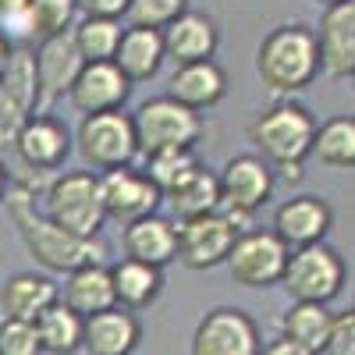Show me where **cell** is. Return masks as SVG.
<instances>
[{
    "mask_svg": "<svg viewBox=\"0 0 355 355\" xmlns=\"http://www.w3.org/2000/svg\"><path fill=\"white\" fill-rule=\"evenodd\" d=\"M259 355H316V352H309L306 345H299V341H291V338L277 334L274 341L259 345Z\"/></svg>",
    "mask_w": 355,
    "mask_h": 355,
    "instance_id": "f35d334b",
    "label": "cell"
},
{
    "mask_svg": "<svg viewBox=\"0 0 355 355\" xmlns=\"http://www.w3.org/2000/svg\"><path fill=\"white\" fill-rule=\"evenodd\" d=\"M53 302H57V284L46 274L21 270V274H11L0 284V313H4V320H28L33 323Z\"/></svg>",
    "mask_w": 355,
    "mask_h": 355,
    "instance_id": "cb8c5ba5",
    "label": "cell"
},
{
    "mask_svg": "<svg viewBox=\"0 0 355 355\" xmlns=\"http://www.w3.org/2000/svg\"><path fill=\"white\" fill-rule=\"evenodd\" d=\"M316 117L295 96H277L266 103L249 125V142L256 157L284 174V182H302V164L313 150Z\"/></svg>",
    "mask_w": 355,
    "mask_h": 355,
    "instance_id": "7a4b0ae2",
    "label": "cell"
},
{
    "mask_svg": "<svg viewBox=\"0 0 355 355\" xmlns=\"http://www.w3.org/2000/svg\"><path fill=\"white\" fill-rule=\"evenodd\" d=\"M316 8H331V4H341V0H313Z\"/></svg>",
    "mask_w": 355,
    "mask_h": 355,
    "instance_id": "7bdbcfd3",
    "label": "cell"
},
{
    "mask_svg": "<svg viewBox=\"0 0 355 355\" xmlns=\"http://www.w3.org/2000/svg\"><path fill=\"white\" fill-rule=\"evenodd\" d=\"M167 96L185 103L189 110H210L227 96V71L214 57L174 64V75L167 78Z\"/></svg>",
    "mask_w": 355,
    "mask_h": 355,
    "instance_id": "d6986e66",
    "label": "cell"
},
{
    "mask_svg": "<svg viewBox=\"0 0 355 355\" xmlns=\"http://www.w3.org/2000/svg\"><path fill=\"white\" fill-rule=\"evenodd\" d=\"M132 96V82L121 75L114 61H85L68 85V103L85 114H103V110H121Z\"/></svg>",
    "mask_w": 355,
    "mask_h": 355,
    "instance_id": "9a60e30c",
    "label": "cell"
},
{
    "mask_svg": "<svg viewBox=\"0 0 355 355\" xmlns=\"http://www.w3.org/2000/svg\"><path fill=\"white\" fill-rule=\"evenodd\" d=\"M164 40V61L171 64H189V61H206L220 46V28L206 11L185 8L174 21L160 28Z\"/></svg>",
    "mask_w": 355,
    "mask_h": 355,
    "instance_id": "e0dca14e",
    "label": "cell"
},
{
    "mask_svg": "<svg viewBox=\"0 0 355 355\" xmlns=\"http://www.w3.org/2000/svg\"><path fill=\"white\" fill-rule=\"evenodd\" d=\"M11 46H15V43H11V36L4 33V28H0V68H4V61H8V53H11Z\"/></svg>",
    "mask_w": 355,
    "mask_h": 355,
    "instance_id": "60d3db41",
    "label": "cell"
},
{
    "mask_svg": "<svg viewBox=\"0 0 355 355\" xmlns=\"http://www.w3.org/2000/svg\"><path fill=\"white\" fill-rule=\"evenodd\" d=\"M0 89L21 114H40V71L33 46L15 43L4 68H0Z\"/></svg>",
    "mask_w": 355,
    "mask_h": 355,
    "instance_id": "4316f807",
    "label": "cell"
},
{
    "mask_svg": "<svg viewBox=\"0 0 355 355\" xmlns=\"http://www.w3.org/2000/svg\"><path fill=\"white\" fill-rule=\"evenodd\" d=\"M121 18H89L82 15L71 25V43L82 61H114V50L121 43Z\"/></svg>",
    "mask_w": 355,
    "mask_h": 355,
    "instance_id": "1f68e13d",
    "label": "cell"
},
{
    "mask_svg": "<svg viewBox=\"0 0 355 355\" xmlns=\"http://www.w3.org/2000/svg\"><path fill=\"white\" fill-rule=\"evenodd\" d=\"M189 8V0H128L125 18L142 28H164Z\"/></svg>",
    "mask_w": 355,
    "mask_h": 355,
    "instance_id": "836d02e7",
    "label": "cell"
},
{
    "mask_svg": "<svg viewBox=\"0 0 355 355\" xmlns=\"http://www.w3.org/2000/svg\"><path fill=\"white\" fill-rule=\"evenodd\" d=\"M114 64L121 68V75L135 85V82H150L160 64H164V40L160 28H142V25H128L121 33V43L114 50Z\"/></svg>",
    "mask_w": 355,
    "mask_h": 355,
    "instance_id": "d4e9b609",
    "label": "cell"
},
{
    "mask_svg": "<svg viewBox=\"0 0 355 355\" xmlns=\"http://www.w3.org/2000/svg\"><path fill=\"white\" fill-rule=\"evenodd\" d=\"M11 150L18 153V160L36 171V174H53L61 171L64 160L71 157L75 142H71V128L53 114H25L21 125L15 132Z\"/></svg>",
    "mask_w": 355,
    "mask_h": 355,
    "instance_id": "7c38bea8",
    "label": "cell"
},
{
    "mask_svg": "<svg viewBox=\"0 0 355 355\" xmlns=\"http://www.w3.org/2000/svg\"><path fill=\"white\" fill-rule=\"evenodd\" d=\"M313 36H316L320 71L334 82H352L355 75V0H341V4L323 8Z\"/></svg>",
    "mask_w": 355,
    "mask_h": 355,
    "instance_id": "4fadbf2b",
    "label": "cell"
},
{
    "mask_svg": "<svg viewBox=\"0 0 355 355\" xmlns=\"http://www.w3.org/2000/svg\"><path fill=\"white\" fill-rule=\"evenodd\" d=\"M196 167H202L196 146H189V150H164V153L146 157V178L160 189V196H167L174 185H182Z\"/></svg>",
    "mask_w": 355,
    "mask_h": 355,
    "instance_id": "d6a6232c",
    "label": "cell"
},
{
    "mask_svg": "<svg viewBox=\"0 0 355 355\" xmlns=\"http://www.w3.org/2000/svg\"><path fill=\"white\" fill-rule=\"evenodd\" d=\"M0 355H43L40 334L28 320H0Z\"/></svg>",
    "mask_w": 355,
    "mask_h": 355,
    "instance_id": "e575fe53",
    "label": "cell"
},
{
    "mask_svg": "<svg viewBox=\"0 0 355 355\" xmlns=\"http://www.w3.org/2000/svg\"><path fill=\"white\" fill-rule=\"evenodd\" d=\"M256 75L274 96H295L320 75L316 36L306 21H281L256 46Z\"/></svg>",
    "mask_w": 355,
    "mask_h": 355,
    "instance_id": "3957f363",
    "label": "cell"
},
{
    "mask_svg": "<svg viewBox=\"0 0 355 355\" xmlns=\"http://www.w3.org/2000/svg\"><path fill=\"white\" fill-rule=\"evenodd\" d=\"M110 270V288H114V306L121 309H146L157 302V295L164 291V270L160 266H150V263H139V259H128L121 256Z\"/></svg>",
    "mask_w": 355,
    "mask_h": 355,
    "instance_id": "7402d4cb",
    "label": "cell"
},
{
    "mask_svg": "<svg viewBox=\"0 0 355 355\" xmlns=\"http://www.w3.org/2000/svg\"><path fill=\"white\" fill-rule=\"evenodd\" d=\"M291 302H334L341 288H345V259L334 245L327 242H313L288 249L284 270L277 281Z\"/></svg>",
    "mask_w": 355,
    "mask_h": 355,
    "instance_id": "5b68a950",
    "label": "cell"
},
{
    "mask_svg": "<svg viewBox=\"0 0 355 355\" xmlns=\"http://www.w3.org/2000/svg\"><path fill=\"white\" fill-rule=\"evenodd\" d=\"M309 157H316L331 171H352L355 167V117L338 114V117H331V121L316 125Z\"/></svg>",
    "mask_w": 355,
    "mask_h": 355,
    "instance_id": "f1b7e54d",
    "label": "cell"
},
{
    "mask_svg": "<svg viewBox=\"0 0 355 355\" xmlns=\"http://www.w3.org/2000/svg\"><path fill=\"white\" fill-rule=\"evenodd\" d=\"M75 150L93 171H114V167H128L139 157L135 146V128H132V114L125 110H103V114H85L78 132L71 135Z\"/></svg>",
    "mask_w": 355,
    "mask_h": 355,
    "instance_id": "52a82bcc",
    "label": "cell"
},
{
    "mask_svg": "<svg viewBox=\"0 0 355 355\" xmlns=\"http://www.w3.org/2000/svg\"><path fill=\"white\" fill-rule=\"evenodd\" d=\"M21 110L4 96V89H0V150H8V146L15 142V132H18V125H21Z\"/></svg>",
    "mask_w": 355,
    "mask_h": 355,
    "instance_id": "8d00e7d4",
    "label": "cell"
},
{
    "mask_svg": "<svg viewBox=\"0 0 355 355\" xmlns=\"http://www.w3.org/2000/svg\"><path fill=\"white\" fill-rule=\"evenodd\" d=\"M78 21V4L75 0H28L25 11L8 25V36L18 33L25 46L43 43L50 36L71 33V25Z\"/></svg>",
    "mask_w": 355,
    "mask_h": 355,
    "instance_id": "603a6c76",
    "label": "cell"
},
{
    "mask_svg": "<svg viewBox=\"0 0 355 355\" xmlns=\"http://www.w3.org/2000/svg\"><path fill=\"white\" fill-rule=\"evenodd\" d=\"M100 199H103L107 220H117V224H128V220H139L146 214H157L160 202H164L160 189L146 178V171H139L132 164L100 174Z\"/></svg>",
    "mask_w": 355,
    "mask_h": 355,
    "instance_id": "5bb4252c",
    "label": "cell"
},
{
    "mask_svg": "<svg viewBox=\"0 0 355 355\" xmlns=\"http://www.w3.org/2000/svg\"><path fill=\"white\" fill-rule=\"evenodd\" d=\"M259 327L239 306H217L199 323L189 345V355H259Z\"/></svg>",
    "mask_w": 355,
    "mask_h": 355,
    "instance_id": "8fae6325",
    "label": "cell"
},
{
    "mask_svg": "<svg viewBox=\"0 0 355 355\" xmlns=\"http://www.w3.org/2000/svg\"><path fill=\"white\" fill-rule=\"evenodd\" d=\"M217 189H220V210L245 220L274 196V167L256 153H239L217 174Z\"/></svg>",
    "mask_w": 355,
    "mask_h": 355,
    "instance_id": "30bf717a",
    "label": "cell"
},
{
    "mask_svg": "<svg viewBox=\"0 0 355 355\" xmlns=\"http://www.w3.org/2000/svg\"><path fill=\"white\" fill-rule=\"evenodd\" d=\"M142 341V323L132 309L107 306L82 316V352L89 355H132Z\"/></svg>",
    "mask_w": 355,
    "mask_h": 355,
    "instance_id": "ac0fdd59",
    "label": "cell"
},
{
    "mask_svg": "<svg viewBox=\"0 0 355 355\" xmlns=\"http://www.w3.org/2000/svg\"><path fill=\"white\" fill-rule=\"evenodd\" d=\"M284 259H288V245L270 227H256V231H242L234 239L224 263H227V274L234 284L263 291V288H274L281 281Z\"/></svg>",
    "mask_w": 355,
    "mask_h": 355,
    "instance_id": "9c48e42d",
    "label": "cell"
},
{
    "mask_svg": "<svg viewBox=\"0 0 355 355\" xmlns=\"http://www.w3.org/2000/svg\"><path fill=\"white\" fill-rule=\"evenodd\" d=\"M40 210L78 239H96L107 224L103 199H100V174L93 171H64L50 178L40 192Z\"/></svg>",
    "mask_w": 355,
    "mask_h": 355,
    "instance_id": "277c9868",
    "label": "cell"
},
{
    "mask_svg": "<svg viewBox=\"0 0 355 355\" xmlns=\"http://www.w3.org/2000/svg\"><path fill=\"white\" fill-rule=\"evenodd\" d=\"M78 15L89 18H121L128 11V0H75Z\"/></svg>",
    "mask_w": 355,
    "mask_h": 355,
    "instance_id": "74e56055",
    "label": "cell"
},
{
    "mask_svg": "<svg viewBox=\"0 0 355 355\" xmlns=\"http://www.w3.org/2000/svg\"><path fill=\"white\" fill-rule=\"evenodd\" d=\"M132 128H135L139 157H150L164 150H189V146H196L202 139V117L199 110H189L185 103H178L164 93L135 107Z\"/></svg>",
    "mask_w": 355,
    "mask_h": 355,
    "instance_id": "8992f818",
    "label": "cell"
},
{
    "mask_svg": "<svg viewBox=\"0 0 355 355\" xmlns=\"http://www.w3.org/2000/svg\"><path fill=\"white\" fill-rule=\"evenodd\" d=\"M242 234L239 217H231L227 210H214L192 220H178V252L174 259L189 266V270H214L220 266L234 245V239Z\"/></svg>",
    "mask_w": 355,
    "mask_h": 355,
    "instance_id": "ba28073f",
    "label": "cell"
},
{
    "mask_svg": "<svg viewBox=\"0 0 355 355\" xmlns=\"http://www.w3.org/2000/svg\"><path fill=\"white\" fill-rule=\"evenodd\" d=\"M121 249L128 259L150 263V266H164L174 263L178 252V224L160 217V214H146L139 220L121 224Z\"/></svg>",
    "mask_w": 355,
    "mask_h": 355,
    "instance_id": "ffe728a7",
    "label": "cell"
},
{
    "mask_svg": "<svg viewBox=\"0 0 355 355\" xmlns=\"http://www.w3.org/2000/svg\"><path fill=\"white\" fill-rule=\"evenodd\" d=\"M25 4H28V0H0V21L11 25V21L25 11Z\"/></svg>",
    "mask_w": 355,
    "mask_h": 355,
    "instance_id": "ab89813d",
    "label": "cell"
},
{
    "mask_svg": "<svg viewBox=\"0 0 355 355\" xmlns=\"http://www.w3.org/2000/svg\"><path fill=\"white\" fill-rule=\"evenodd\" d=\"M33 53H36V71H40V103H53V100L68 96V85L85 64L71 43V33L36 43Z\"/></svg>",
    "mask_w": 355,
    "mask_h": 355,
    "instance_id": "44dd1931",
    "label": "cell"
},
{
    "mask_svg": "<svg viewBox=\"0 0 355 355\" xmlns=\"http://www.w3.org/2000/svg\"><path fill=\"white\" fill-rule=\"evenodd\" d=\"M57 299L78 316L100 313L114 306V288H110V270L107 263H85L78 270L64 274V284H57Z\"/></svg>",
    "mask_w": 355,
    "mask_h": 355,
    "instance_id": "484cf974",
    "label": "cell"
},
{
    "mask_svg": "<svg viewBox=\"0 0 355 355\" xmlns=\"http://www.w3.org/2000/svg\"><path fill=\"white\" fill-rule=\"evenodd\" d=\"M8 214H11V224L18 231L21 245L28 249L43 270L50 274H68V270H78L85 263H103L107 256V245L96 239H78V234L57 227L36 202V189L33 182H11L8 185Z\"/></svg>",
    "mask_w": 355,
    "mask_h": 355,
    "instance_id": "6da1fadb",
    "label": "cell"
},
{
    "mask_svg": "<svg viewBox=\"0 0 355 355\" xmlns=\"http://www.w3.org/2000/svg\"><path fill=\"white\" fill-rule=\"evenodd\" d=\"M33 327L40 334V348L50 355H75L82 348V316L75 309H68L61 299L46 306L33 320Z\"/></svg>",
    "mask_w": 355,
    "mask_h": 355,
    "instance_id": "f546056e",
    "label": "cell"
},
{
    "mask_svg": "<svg viewBox=\"0 0 355 355\" xmlns=\"http://www.w3.org/2000/svg\"><path fill=\"white\" fill-rule=\"evenodd\" d=\"M8 185H11V174H8L4 164H0V202H4V196H8Z\"/></svg>",
    "mask_w": 355,
    "mask_h": 355,
    "instance_id": "b9f144b4",
    "label": "cell"
},
{
    "mask_svg": "<svg viewBox=\"0 0 355 355\" xmlns=\"http://www.w3.org/2000/svg\"><path fill=\"white\" fill-rule=\"evenodd\" d=\"M323 352L327 355H355V309L331 316V331H327Z\"/></svg>",
    "mask_w": 355,
    "mask_h": 355,
    "instance_id": "d590c367",
    "label": "cell"
},
{
    "mask_svg": "<svg viewBox=\"0 0 355 355\" xmlns=\"http://www.w3.org/2000/svg\"><path fill=\"white\" fill-rule=\"evenodd\" d=\"M164 202L171 206V214L178 220H192V217H202V214H214L220 210V189H217V174L210 167H196L182 185H174Z\"/></svg>",
    "mask_w": 355,
    "mask_h": 355,
    "instance_id": "83f0119b",
    "label": "cell"
},
{
    "mask_svg": "<svg viewBox=\"0 0 355 355\" xmlns=\"http://www.w3.org/2000/svg\"><path fill=\"white\" fill-rule=\"evenodd\" d=\"M334 227V210L323 196H291L284 199L277 210H274V220H270V231L288 245V249H299V245H313V242H327V234Z\"/></svg>",
    "mask_w": 355,
    "mask_h": 355,
    "instance_id": "2e32d148",
    "label": "cell"
},
{
    "mask_svg": "<svg viewBox=\"0 0 355 355\" xmlns=\"http://www.w3.org/2000/svg\"><path fill=\"white\" fill-rule=\"evenodd\" d=\"M331 309L323 302H291L284 313H281V334L306 345L309 352H323L327 345V331H331Z\"/></svg>",
    "mask_w": 355,
    "mask_h": 355,
    "instance_id": "4dcf8cb0",
    "label": "cell"
}]
</instances>
